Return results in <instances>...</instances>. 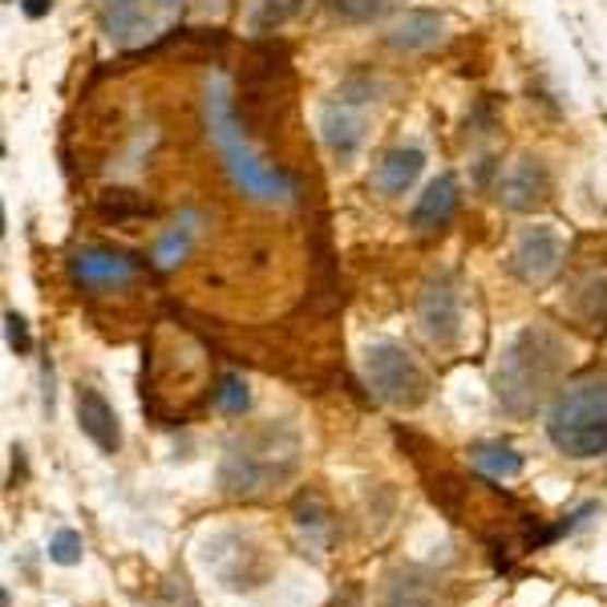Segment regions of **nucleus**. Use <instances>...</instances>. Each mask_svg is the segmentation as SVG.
I'll return each mask as SVG.
<instances>
[{
	"label": "nucleus",
	"instance_id": "f257e3e1",
	"mask_svg": "<svg viewBox=\"0 0 607 607\" xmlns=\"http://www.w3.org/2000/svg\"><path fill=\"white\" fill-rule=\"evenodd\" d=\"M203 122H207V134L219 151L223 166L231 182L239 187V194H248L255 203H284L291 194V179L279 170V166L263 163L260 154L251 151V142L243 139L239 130V118H235V102L231 90L223 78H211L207 94H203Z\"/></svg>",
	"mask_w": 607,
	"mask_h": 607
},
{
	"label": "nucleus",
	"instance_id": "f03ea898",
	"mask_svg": "<svg viewBox=\"0 0 607 607\" xmlns=\"http://www.w3.org/2000/svg\"><path fill=\"white\" fill-rule=\"evenodd\" d=\"M300 466V438L291 426H255L227 445L219 462V486L231 498H260L288 483Z\"/></svg>",
	"mask_w": 607,
	"mask_h": 607
},
{
	"label": "nucleus",
	"instance_id": "7ed1b4c3",
	"mask_svg": "<svg viewBox=\"0 0 607 607\" xmlns=\"http://www.w3.org/2000/svg\"><path fill=\"white\" fill-rule=\"evenodd\" d=\"M559 373H563V341L555 332L531 324V329L514 336L507 353H502V360H498V405L511 417H531L547 401Z\"/></svg>",
	"mask_w": 607,
	"mask_h": 607
},
{
	"label": "nucleus",
	"instance_id": "20e7f679",
	"mask_svg": "<svg viewBox=\"0 0 607 607\" xmlns=\"http://www.w3.org/2000/svg\"><path fill=\"white\" fill-rule=\"evenodd\" d=\"M547 438L575 462L607 454V373H580L559 389L547 414Z\"/></svg>",
	"mask_w": 607,
	"mask_h": 607
},
{
	"label": "nucleus",
	"instance_id": "39448f33",
	"mask_svg": "<svg viewBox=\"0 0 607 607\" xmlns=\"http://www.w3.org/2000/svg\"><path fill=\"white\" fill-rule=\"evenodd\" d=\"M182 4L187 0H97V25L118 49H142L179 25Z\"/></svg>",
	"mask_w": 607,
	"mask_h": 607
},
{
	"label": "nucleus",
	"instance_id": "423d86ee",
	"mask_svg": "<svg viewBox=\"0 0 607 607\" xmlns=\"http://www.w3.org/2000/svg\"><path fill=\"white\" fill-rule=\"evenodd\" d=\"M365 381L385 405L417 409L429 397V377L401 345H369L365 353Z\"/></svg>",
	"mask_w": 607,
	"mask_h": 607
},
{
	"label": "nucleus",
	"instance_id": "0eeeda50",
	"mask_svg": "<svg viewBox=\"0 0 607 607\" xmlns=\"http://www.w3.org/2000/svg\"><path fill=\"white\" fill-rule=\"evenodd\" d=\"M70 279L82 291H90V296L130 288V284L139 279V260L118 248H82V251H73Z\"/></svg>",
	"mask_w": 607,
	"mask_h": 607
},
{
	"label": "nucleus",
	"instance_id": "6e6552de",
	"mask_svg": "<svg viewBox=\"0 0 607 607\" xmlns=\"http://www.w3.org/2000/svg\"><path fill=\"white\" fill-rule=\"evenodd\" d=\"M511 272L526 288H547L563 272V239L555 227H526L511 255Z\"/></svg>",
	"mask_w": 607,
	"mask_h": 607
},
{
	"label": "nucleus",
	"instance_id": "1a4fd4ad",
	"mask_svg": "<svg viewBox=\"0 0 607 607\" xmlns=\"http://www.w3.org/2000/svg\"><path fill=\"white\" fill-rule=\"evenodd\" d=\"M417 320H421L429 345H454L457 332H462V300H457V288L450 279H429L421 300H417Z\"/></svg>",
	"mask_w": 607,
	"mask_h": 607
},
{
	"label": "nucleus",
	"instance_id": "9d476101",
	"mask_svg": "<svg viewBox=\"0 0 607 607\" xmlns=\"http://www.w3.org/2000/svg\"><path fill=\"white\" fill-rule=\"evenodd\" d=\"M547 194H551V175L531 154H523L519 163H511L498 175V199H502V207L535 211L538 203H547Z\"/></svg>",
	"mask_w": 607,
	"mask_h": 607
},
{
	"label": "nucleus",
	"instance_id": "9b49d317",
	"mask_svg": "<svg viewBox=\"0 0 607 607\" xmlns=\"http://www.w3.org/2000/svg\"><path fill=\"white\" fill-rule=\"evenodd\" d=\"M78 426L90 442L102 450V454H118L122 450V426H118V414L114 405L94 385L78 389Z\"/></svg>",
	"mask_w": 607,
	"mask_h": 607
},
{
	"label": "nucleus",
	"instance_id": "f8f14e48",
	"mask_svg": "<svg viewBox=\"0 0 607 607\" xmlns=\"http://www.w3.org/2000/svg\"><path fill=\"white\" fill-rule=\"evenodd\" d=\"M457 203H462V194H457V179L454 175H442V179H433L426 187V194L414 203V215H409V227L417 235H429V231H442L445 223L457 215Z\"/></svg>",
	"mask_w": 607,
	"mask_h": 607
},
{
	"label": "nucleus",
	"instance_id": "ddd939ff",
	"mask_svg": "<svg viewBox=\"0 0 607 607\" xmlns=\"http://www.w3.org/2000/svg\"><path fill=\"white\" fill-rule=\"evenodd\" d=\"M421 170H426V151L397 146V151L381 154V163L373 166V191L385 194V199H397L421 179Z\"/></svg>",
	"mask_w": 607,
	"mask_h": 607
},
{
	"label": "nucleus",
	"instance_id": "4468645a",
	"mask_svg": "<svg viewBox=\"0 0 607 607\" xmlns=\"http://www.w3.org/2000/svg\"><path fill=\"white\" fill-rule=\"evenodd\" d=\"M445 37V21L429 9H409L401 13L393 25H389L385 41L397 49V53H421V49H433V45Z\"/></svg>",
	"mask_w": 607,
	"mask_h": 607
},
{
	"label": "nucleus",
	"instance_id": "2eb2a0df",
	"mask_svg": "<svg viewBox=\"0 0 607 607\" xmlns=\"http://www.w3.org/2000/svg\"><path fill=\"white\" fill-rule=\"evenodd\" d=\"M320 139L336 158H353L365 142V118L357 110H348V102H336V106H324L320 110Z\"/></svg>",
	"mask_w": 607,
	"mask_h": 607
},
{
	"label": "nucleus",
	"instance_id": "dca6fc26",
	"mask_svg": "<svg viewBox=\"0 0 607 607\" xmlns=\"http://www.w3.org/2000/svg\"><path fill=\"white\" fill-rule=\"evenodd\" d=\"M194 223H199V219H194L191 211H187V215H182V219L175 223V227H170L163 239H158V248H154V263H158L163 272H170V267H175V263L187 255V248H191V235H194Z\"/></svg>",
	"mask_w": 607,
	"mask_h": 607
},
{
	"label": "nucleus",
	"instance_id": "f3484780",
	"mask_svg": "<svg viewBox=\"0 0 607 607\" xmlns=\"http://www.w3.org/2000/svg\"><path fill=\"white\" fill-rule=\"evenodd\" d=\"M474 466L495 474V478H514V474H523V454H514L511 445L502 442H486L474 445Z\"/></svg>",
	"mask_w": 607,
	"mask_h": 607
},
{
	"label": "nucleus",
	"instance_id": "a211bd4d",
	"mask_svg": "<svg viewBox=\"0 0 607 607\" xmlns=\"http://www.w3.org/2000/svg\"><path fill=\"white\" fill-rule=\"evenodd\" d=\"M300 9H304V0H260V4H255V16H251V25L260 28V33H267V28L288 25Z\"/></svg>",
	"mask_w": 607,
	"mask_h": 607
},
{
	"label": "nucleus",
	"instance_id": "6ab92c4d",
	"mask_svg": "<svg viewBox=\"0 0 607 607\" xmlns=\"http://www.w3.org/2000/svg\"><path fill=\"white\" fill-rule=\"evenodd\" d=\"M82 555H85V543L78 531H70V526H61L53 538H49V559H53L57 567H73V563H82Z\"/></svg>",
	"mask_w": 607,
	"mask_h": 607
},
{
	"label": "nucleus",
	"instance_id": "aec40b11",
	"mask_svg": "<svg viewBox=\"0 0 607 607\" xmlns=\"http://www.w3.org/2000/svg\"><path fill=\"white\" fill-rule=\"evenodd\" d=\"M248 385H243V381H239V377H219V385H215V405H219L223 414H243V409H248Z\"/></svg>",
	"mask_w": 607,
	"mask_h": 607
},
{
	"label": "nucleus",
	"instance_id": "412c9836",
	"mask_svg": "<svg viewBox=\"0 0 607 607\" xmlns=\"http://www.w3.org/2000/svg\"><path fill=\"white\" fill-rule=\"evenodd\" d=\"M389 0H329V9L341 21H348V25H365V21H373L381 9H385Z\"/></svg>",
	"mask_w": 607,
	"mask_h": 607
},
{
	"label": "nucleus",
	"instance_id": "4be33fe9",
	"mask_svg": "<svg viewBox=\"0 0 607 607\" xmlns=\"http://www.w3.org/2000/svg\"><path fill=\"white\" fill-rule=\"evenodd\" d=\"M389 607H438L433 599H429L426 583H417L414 575L409 580H401L393 592H389Z\"/></svg>",
	"mask_w": 607,
	"mask_h": 607
},
{
	"label": "nucleus",
	"instance_id": "5701e85b",
	"mask_svg": "<svg viewBox=\"0 0 607 607\" xmlns=\"http://www.w3.org/2000/svg\"><path fill=\"white\" fill-rule=\"evenodd\" d=\"M4 332H9V348H13L16 357H25L28 348H33V336H28V324L21 312H9V317H4Z\"/></svg>",
	"mask_w": 607,
	"mask_h": 607
},
{
	"label": "nucleus",
	"instance_id": "b1692460",
	"mask_svg": "<svg viewBox=\"0 0 607 607\" xmlns=\"http://www.w3.org/2000/svg\"><path fill=\"white\" fill-rule=\"evenodd\" d=\"M49 9H53V0H25V13L28 16H45Z\"/></svg>",
	"mask_w": 607,
	"mask_h": 607
},
{
	"label": "nucleus",
	"instance_id": "393cba45",
	"mask_svg": "<svg viewBox=\"0 0 607 607\" xmlns=\"http://www.w3.org/2000/svg\"><path fill=\"white\" fill-rule=\"evenodd\" d=\"M223 4H227V0H194V9H199V13H219Z\"/></svg>",
	"mask_w": 607,
	"mask_h": 607
}]
</instances>
